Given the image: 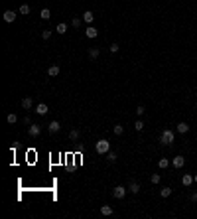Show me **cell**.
Instances as JSON below:
<instances>
[{
    "label": "cell",
    "instance_id": "obj_1",
    "mask_svg": "<svg viewBox=\"0 0 197 219\" xmlns=\"http://www.w3.org/2000/svg\"><path fill=\"white\" fill-rule=\"evenodd\" d=\"M174 140H175V132H174V130H169V129L162 130V134H160V144H164V146H172Z\"/></svg>",
    "mask_w": 197,
    "mask_h": 219
},
{
    "label": "cell",
    "instance_id": "obj_2",
    "mask_svg": "<svg viewBox=\"0 0 197 219\" xmlns=\"http://www.w3.org/2000/svg\"><path fill=\"white\" fill-rule=\"evenodd\" d=\"M95 150H97V154H107L108 150H110V142H108L107 138H101V140H97V144H95Z\"/></svg>",
    "mask_w": 197,
    "mask_h": 219
},
{
    "label": "cell",
    "instance_id": "obj_3",
    "mask_svg": "<svg viewBox=\"0 0 197 219\" xmlns=\"http://www.w3.org/2000/svg\"><path fill=\"white\" fill-rule=\"evenodd\" d=\"M126 191H128V188H124V186H116V188H113V197H116V200H122V197L126 195Z\"/></svg>",
    "mask_w": 197,
    "mask_h": 219
},
{
    "label": "cell",
    "instance_id": "obj_4",
    "mask_svg": "<svg viewBox=\"0 0 197 219\" xmlns=\"http://www.w3.org/2000/svg\"><path fill=\"white\" fill-rule=\"evenodd\" d=\"M28 134L32 138H38L40 134H42V126H40V124H30L28 126Z\"/></svg>",
    "mask_w": 197,
    "mask_h": 219
},
{
    "label": "cell",
    "instance_id": "obj_5",
    "mask_svg": "<svg viewBox=\"0 0 197 219\" xmlns=\"http://www.w3.org/2000/svg\"><path fill=\"white\" fill-rule=\"evenodd\" d=\"M59 129H61V124H59V120H51V123L47 124V130L51 134H55V132H59Z\"/></svg>",
    "mask_w": 197,
    "mask_h": 219
},
{
    "label": "cell",
    "instance_id": "obj_6",
    "mask_svg": "<svg viewBox=\"0 0 197 219\" xmlns=\"http://www.w3.org/2000/svg\"><path fill=\"white\" fill-rule=\"evenodd\" d=\"M2 18H4V22H8V24H12L16 20V12H12V10H6L4 14H2Z\"/></svg>",
    "mask_w": 197,
    "mask_h": 219
},
{
    "label": "cell",
    "instance_id": "obj_7",
    "mask_svg": "<svg viewBox=\"0 0 197 219\" xmlns=\"http://www.w3.org/2000/svg\"><path fill=\"white\" fill-rule=\"evenodd\" d=\"M85 36L93 40V38H97V36H99V30H97V28H93V26H89V28L85 30Z\"/></svg>",
    "mask_w": 197,
    "mask_h": 219
},
{
    "label": "cell",
    "instance_id": "obj_8",
    "mask_svg": "<svg viewBox=\"0 0 197 219\" xmlns=\"http://www.w3.org/2000/svg\"><path fill=\"white\" fill-rule=\"evenodd\" d=\"M93 20H95V14L91 12V10H87V12H83V22H87V24H93Z\"/></svg>",
    "mask_w": 197,
    "mask_h": 219
},
{
    "label": "cell",
    "instance_id": "obj_9",
    "mask_svg": "<svg viewBox=\"0 0 197 219\" xmlns=\"http://www.w3.org/2000/svg\"><path fill=\"white\" fill-rule=\"evenodd\" d=\"M172 164H174V168H183V164H185V158H183V156H175L174 160H172Z\"/></svg>",
    "mask_w": 197,
    "mask_h": 219
},
{
    "label": "cell",
    "instance_id": "obj_10",
    "mask_svg": "<svg viewBox=\"0 0 197 219\" xmlns=\"http://www.w3.org/2000/svg\"><path fill=\"white\" fill-rule=\"evenodd\" d=\"M128 191L134 195H138V191H140V184H136V182H130L128 184Z\"/></svg>",
    "mask_w": 197,
    "mask_h": 219
},
{
    "label": "cell",
    "instance_id": "obj_11",
    "mask_svg": "<svg viewBox=\"0 0 197 219\" xmlns=\"http://www.w3.org/2000/svg\"><path fill=\"white\" fill-rule=\"evenodd\" d=\"M36 113H38V114H42V117H43V114H47V113H49V109H47V105H46V103H40V105L36 107Z\"/></svg>",
    "mask_w": 197,
    "mask_h": 219
},
{
    "label": "cell",
    "instance_id": "obj_12",
    "mask_svg": "<svg viewBox=\"0 0 197 219\" xmlns=\"http://www.w3.org/2000/svg\"><path fill=\"white\" fill-rule=\"evenodd\" d=\"M181 184H183L185 188H189V186L193 184V176H191V174H183V178H181Z\"/></svg>",
    "mask_w": 197,
    "mask_h": 219
},
{
    "label": "cell",
    "instance_id": "obj_13",
    "mask_svg": "<svg viewBox=\"0 0 197 219\" xmlns=\"http://www.w3.org/2000/svg\"><path fill=\"white\" fill-rule=\"evenodd\" d=\"M175 130H178L179 134H185V132L189 130V124H187V123H179L178 126H175Z\"/></svg>",
    "mask_w": 197,
    "mask_h": 219
},
{
    "label": "cell",
    "instance_id": "obj_14",
    "mask_svg": "<svg viewBox=\"0 0 197 219\" xmlns=\"http://www.w3.org/2000/svg\"><path fill=\"white\" fill-rule=\"evenodd\" d=\"M47 75L49 77H57L59 75V65H51L49 69H47Z\"/></svg>",
    "mask_w": 197,
    "mask_h": 219
},
{
    "label": "cell",
    "instance_id": "obj_15",
    "mask_svg": "<svg viewBox=\"0 0 197 219\" xmlns=\"http://www.w3.org/2000/svg\"><path fill=\"white\" fill-rule=\"evenodd\" d=\"M22 107H24L26 111H30V109L34 107V101L30 99V97H26V99H22Z\"/></svg>",
    "mask_w": 197,
    "mask_h": 219
},
{
    "label": "cell",
    "instance_id": "obj_16",
    "mask_svg": "<svg viewBox=\"0 0 197 219\" xmlns=\"http://www.w3.org/2000/svg\"><path fill=\"white\" fill-rule=\"evenodd\" d=\"M104 156H107V160H108V162L113 164V162H116V158H118V154H116V152H113V150H108V152L104 154Z\"/></svg>",
    "mask_w": 197,
    "mask_h": 219
},
{
    "label": "cell",
    "instance_id": "obj_17",
    "mask_svg": "<svg viewBox=\"0 0 197 219\" xmlns=\"http://www.w3.org/2000/svg\"><path fill=\"white\" fill-rule=\"evenodd\" d=\"M101 213H103V215H113L114 209L110 207V205H101Z\"/></svg>",
    "mask_w": 197,
    "mask_h": 219
},
{
    "label": "cell",
    "instance_id": "obj_18",
    "mask_svg": "<svg viewBox=\"0 0 197 219\" xmlns=\"http://www.w3.org/2000/svg\"><path fill=\"white\" fill-rule=\"evenodd\" d=\"M79 136H81V132H79V130H71V132H69V138H71V140H73V142H77V140H79Z\"/></svg>",
    "mask_w": 197,
    "mask_h": 219
},
{
    "label": "cell",
    "instance_id": "obj_19",
    "mask_svg": "<svg viewBox=\"0 0 197 219\" xmlns=\"http://www.w3.org/2000/svg\"><path fill=\"white\" fill-rule=\"evenodd\" d=\"M40 16H42V20H49L51 18V12H49V8H43L42 12H40Z\"/></svg>",
    "mask_w": 197,
    "mask_h": 219
},
{
    "label": "cell",
    "instance_id": "obj_20",
    "mask_svg": "<svg viewBox=\"0 0 197 219\" xmlns=\"http://www.w3.org/2000/svg\"><path fill=\"white\" fill-rule=\"evenodd\" d=\"M55 30H57L59 34H65V32H67V24H65V22H59V24L55 26Z\"/></svg>",
    "mask_w": 197,
    "mask_h": 219
},
{
    "label": "cell",
    "instance_id": "obj_21",
    "mask_svg": "<svg viewBox=\"0 0 197 219\" xmlns=\"http://www.w3.org/2000/svg\"><path fill=\"white\" fill-rule=\"evenodd\" d=\"M81 24H83V18H73L71 20V26H73V28H81Z\"/></svg>",
    "mask_w": 197,
    "mask_h": 219
},
{
    "label": "cell",
    "instance_id": "obj_22",
    "mask_svg": "<svg viewBox=\"0 0 197 219\" xmlns=\"http://www.w3.org/2000/svg\"><path fill=\"white\" fill-rule=\"evenodd\" d=\"M99 53H101V52H99V48H91L89 49V57H91V59H97Z\"/></svg>",
    "mask_w": 197,
    "mask_h": 219
},
{
    "label": "cell",
    "instance_id": "obj_23",
    "mask_svg": "<svg viewBox=\"0 0 197 219\" xmlns=\"http://www.w3.org/2000/svg\"><path fill=\"white\" fill-rule=\"evenodd\" d=\"M158 166L162 168V170H164V168H168V166H169V160H168V158H160V162H158Z\"/></svg>",
    "mask_w": 197,
    "mask_h": 219
},
{
    "label": "cell",
    "instance_id": "obj_24",
    "mask_svg": "<svg viewBox=\"0 0 197 219\" xmlns=\"http://www.w3.org/2000/svg\"><path fill=\"white\" fill-rule=\"evenodd\" d=\"M113 130H114V134H116V136H120V134L124 132V126H122V124H114Z\"/></svg>",
    "mask_w": 197,
    "mask_h": 219
},
{
    "label": "cell",
    "instance_id": "obj_25",
    "mask_svg": "<svg viewBox=\"0 0 197 219\" xmlns=\"http://www.w3.org/2000/svg\"><path fill=\"white\" fill-rule=\"evenodd\" d=\"M6 120H8V123H10V124H14V123H18V117H16V114H14V113H10V114H8V117H6Z\"/></svg>",
    "mask_w": 197,
    "mask_h": 219
},
{
    "label": "cell",
    "instance_id": "obj_26",
    "mask_svg": "<svg viewBox=\"0 0 197 219\" xmlns=\"http://www.w3.org/2000/svg\"><path fill=\"white\" fill-rule=\"evenodd\" d=\"M160 195H162V197H169V195H172V190H169V188H162Z\"/></svg>",
    "mask_w": 197,
    "mask_h": 219
},
{
    "label": "cell",
    "instance_id": "obj_27",
    "mask_svg": "<svg viewBox=\"0 0 197 219\" xmlns=\"http://www.w3.org/2000/svg\"><path fill=\"white\" fill-rule=\"evenodd\" d=\"M160 180H162V176H160V174H152L150 182H152V184H154V186H156V184H160Z\"/></svg>",
    "mask_w": 197,
    "mask_h": 219
},
{
    "label": "cell",
    "instance_id": "obj_28",
    "mask_svg": "<svg viewBox=\"0 0 197 219\" xmlns=\"http://www.w3.org/2000/svg\"><path fill=\"white\" fill-rule=\"evenodd\" d=\"M18 12H20V14H30V6H28V4H22Z\"/></svg>",
    "mask_w": 197,
    "mask_h": 219
},
{
    "label": "cell",
    "instance_id": "obj_29",
    "mask_svg": "<svg viewBox=\"0 0 197 219\" xmlns=\"http://www.w3.org/2000/svg\"><path fill=\"white\" fill-rule=\"evenodd\" d=\"M134 129H136V130H138V132H140V130H144V123H142V120H140V119H138V120H136V123H134Z\"/></svg>",
    "mask_w": 197,
    "mask_h": 219
},
{
    "label": "cell",
    "instance_id": "obj_30",
    "mask_svg": "<svg viewBox=\"0 0 197 219\" xmlns=\"http://www.w3.org/2000/svg\"><path fill=\"white\" fill-rule=\"evenodd\" d=\"M144 113H146V109H144L142 105H138V107H136V114H138V117H142Z\"/></svg>",
    "mask_w": 197,
    "mask_h": 219
},
{
    "label": "cell",
    "instance_id": "obj_31",
    "mask_svg": "<svg viewBox=\"0 0 197 219\" xmlns=\"http://www.w3.org/2000/svg\"><path fill=\"white\" fill-rule=\"evenodd\" d=\"M49 36H51V30H43V32H42V38L43 40H49Z\"/></svg>",
    "mask_w": 197,
    "mask_h": 219
},
{
    "label": "cell",
    "instance_id": "obj_32",
    "mask_svg": "<svg viewBox=\"0 0 197 219\" xmlns=\"http://www.w3.org/2000/svg\"><path fill=\"white\" fill-rule=\"evenodd\" d=\"M118 48H120V46H118V43L114 42V43H110V48H108V49H110L113 53H116V52H118Z\"/></svg>",
    "mask_w": 197,
    "mask_h": 219
},
{
    "label": "cell",
    "instance_id": "obj_33",
    "mask_svg": "<svg viewBox=\"0 0 197 219\" xmlns=\"http://www.w3.org/2000/svg\"><path fill=\"white\" fill-rule=\"evenodd\" d=\"M189 201H193V203H195V201H197V191H193V194L189 195Z\"/></svg>",
    "mask_w": 197,
    "mask_h": 219
},
{
    "label": "cell",
    "instance_id": "obj_34",
    "mask_svg": "<svg viewBox=\"0 0 197 219\" xmlns=\"http://www.w3.org/2000/svg\"><path fill=\"white\" fill-rule=\"evenodd\" d=\"M193 182H195V184H197V174H195V176H193Z\"/></svg>",
    "mask_w": 197,
    "mask_h": 219
}]
</instances>
